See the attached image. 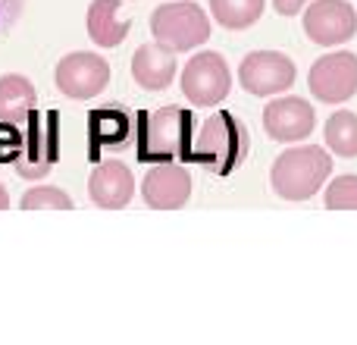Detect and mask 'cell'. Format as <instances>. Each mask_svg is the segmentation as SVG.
Segmentation results:
<instances>
[{
    "instance_id": "6da1fadb",
    "label": "cell",
    "mask_w": 357,
    "mask_h": 345,
    "mask_svg": "<svg viewBox=\"0 0 357 345\" xmlns=\"http://www.w3.org/2000/svg\"><path fill=\"white\" fill-rule=\"evenodd\" d=\"M195 117L185 107H160L154 113H138L135 145L142 163H191V145H195Z\"/></svg>"
},
{
    "instance_id": "7a4b0ae2",
    "label": "cell",
    "mask_w": 357,
    "mask_h": 345,
    "mask_svg": "<svg viewBox=\"0 0 357 345\" xmlns=\"http://www.w3.org/2000/svg\"><path fill=\"white\" fill-rule=\"evenodd\" d=\"M248 148H251V135H248L245 123L235 113L220 110L201 123L195 132V145H191V163H201L204 170L216 172V176H229L245 163Z\"/></svg>"
},
{
    "instance_id": "3957f363",
    "label": "cell",
    "mask_w": 357,
    "mask_h": 345,
    "mask_svg": "<svg viewBox=\"0 0 357 345\" xmlns=\"http://www.w3.org/2000/svg\"><path fill=\"white\" fill-rule=\"evenodd\" d=\"M333 176V151L320 145H298L273 161L270 185L285 201H307Z\"/></svg>"
},
{
    "instance_id": "277c9868",
    "label": "cell",
    "mask_w": 357,
    "mask_h": 345,
    "mask_svg": "<svg viewBox=\"0 0 357 345\" xmlns=\"http://www.w3.org/2000/svg\"><path fill=\"white\" fill-rule=\"evenodd\" d=\"M151 35L173 54H185V50H195L197 44H207L210 19L195 0H169L157 6L151 16Z\"/></svg>"
},
{
    "instance_id": "5b68a950",
    "label": "cell",
    "mask_w": 357,
    "mask_h": 345,
    "mask_svg": "<svg viewBox=\"0 0 357 345\" xmlns=\"http://www.w3.org/2000/svg\"><path fill=\"white\" fill-rule=\"evenodd\" d=\"M60 157V113L31 110L22 123V154L13 163L19 179H44Z\"/></svg>"
},
{
    "instance_id": "8992f818",
    "label": "cell",
    "mask_w": 357,
    "mask_h": 345,
    "mask_svg": "<svg viewBox=\"0 0 357 345\" xmlns=\"http://www.w3.org/2000/svg\"><path fill=\"white\" fill-rule=\"evenodd\" d=\"M232 88V73L222 54L201 50L182 69V94L195 107H216Z\"/></svg>"
},
{
    "instance_id": "52a82bcc",
    "label": "cell",
    "mask_w": 357,
    "mask_h": 345,
    "mask_svg": "<svg viewBox=\"0 0 357 345\" xmlns=\"http://www.w3.org/2000/svg\"><path fill=\"white\" fill-rule=\"evenodd\" d=\"M307 88L323 104H345L357 94V54L333 50L314 60L307 73Z\"/></svg>"
},
{
    "instance_id": "ba28073f",
    "label": "cell",
    "mask_w": 357,
    "mask_h": 345,
    "mask_svg": "<svg viewBox=\"0 0 357 345\" xmlns=\"http://www.w3.org/2000/svg\"><path fill=\"white\" fill-rule=\"evenodd\" d=\"M295 63L291 57L279 54V50H254L241 60L238 82L248 94L254 98H273V94H285L295 85Z\"/></svg>"
},
{
    "instance_id": "9c48e42d",
    "label": "cell",
    "mask_w": 357,
    "mask_h": 345,
    "mask_svg": "<svg viewBox=\"0 0 357 345\" xmlns=\"http://www.w3.org/2000/svg\"><path fill=\"white\" fill-rule=\"evenodd\" d=\"M54 79L60 94H66L69 101H88V98H98L107 88L110 63L104 57L91 54V50H75V54H66L56 63Z\"/></svg>"
},
{
    "instance_id": "30bf717a",
    "label": "cell",
    "mask_w": 357,
    "mask_h": 345,
    "mask_svg": "<svg viewBox=\"0 0 357 345\" xmlns=\"http://www.w3.org/2000/svg\"><path fill=\"white\" fill-rule=\"evenodd\" d=\"M304 35L320 47L348 44L357 31V10L348 0H310L304 10Z\"/></svg>"
},
{
    "instance_id": "8fae6325",
    "label": "cell",
    "mask_w": 357,
    "mask_h": 345,
    "mask_svg": "<svg viewBox=\"0 0 357 345\" xmlns=\"http://www.w3.org/2000/svg\"><path fill=\"white\" fill-rule=\"evenodd\" d=\"M264 129L273 142L282 145H295L304 142V138L314 135L317 129V113L310 107V101L304 98H273L270 104L264 107Z\"/></svg>"
},
{
    "instance_id": "7c38bea8",
    "label": "cell",
    "mask_w": 357,
    "mask_h": 345,
    "mask_svg": "<svg viewBox=\"0 0 357 345\" xmlns=\"http://www.w3.org/2000/svg\"><path fill=\"white\" fill-rule=\"evenodd\" d=\"M142 198L154 210H178L191 198V172L178 161L173 163H151L142 182Z\"/></svg>"
},
{
    "instance_id": "4fadbf2b",
    "label": "cell",
    "mask_w": 357,
    "mask_h": 345,
    "mask_svg": "<svg viewBox=\"0 0 357 345\" xmlns=\"http://www.w3.org/2000/svg\"><path fill=\"white\" fill-rule=\"evenodd\" d=\"M135 195V176L123 161H104L91 170L88 198L104 210H123Z\"/></svg>"
},
{
    "instance_id": "5bb4252c",
    "label": "cell",
    "mask_w": 357,
    "mask_h": 345,
    "mask_svg": "<svg viewBox=\"0 0 357 345\" xmlns=\"http://www.w3.org/2000/svg\"><path fill=\"white\" fill-rule=\"evenodd\" d=\"M176 54L163 44H142L132 57V79L144 88V91H163L173 85L176 79Z\"/></svg>"
},
{
    "instance_id": "9a60e30c",
    "label": "cell",
    "mask_w": 357,
    "mask_h": 345,
    "mask_svg": "<svg viewBox=\"0 0 357 345\" xmlns=\"http://www.w3.org/2000/svg\"><path fill=\"white\" fill-rule=\"evenodd\" d=\"M135 135V123L119 104H104L88 113V138L91 148H126Z\"/></svg>"
},
{
    "instance_id": "2e32d148",
    "label": "cell",
    "mask_w": 357,
    "mask_h": 345,
    "mask_svg": "<svg viewBox=\"0 0 357 345\" xmlns=\"http://www.w3.org/2000/svg\"><path fill=\"white\" fill-rule=\"evenodd\" d=\"M132 31V19L119 16V0H91L88 6V38L98 47H119Z\"/></svg>"
},
{
    "instance_id": "e0dca14e",
    "label": "cell",
    "mask_w": 357,
    "mask_h": 345,
    "mask_svg": "<svg viewBox=\"0 0 357 345\" xmlns=\"http://www.w3.org/2000/svg\"><path fill=\"white\" fill-rule=\"evenodd\" d=\"M31 110H38L35 85L19 73L0 75V119H10V123L22 126Z\"/></svg>"
},
{
    "instance_id": "ac0fdd59",
    "label": "cell",
    "mask_w": 357,
    "mask_h": 345,
    "mask_svg": "<svg viewBox=\"0 0 357 345\" xmlns=\"http://www.w3.org/2000/svg\"><path fill=\"white\" fill-rule=\"evenodd\" d=\"M266 0H210L213 19L229 31H245L264 16Z\"/></svg>"
},
{
    "instance_id": "d6986e66",
    "label": "cell",
    "mask_w": 357,
    "mask_h": 345,
    "mask_svg": "<svg viewBox=\"0 0 357 345\" xmlns=\"http://www.w3.org/2000/svg\"><path fill=\"white\" fill-rule=\"evenodd\" d=\"M326 148L335 157H357V113L351 110H335L326 119Z\"/></svg>"
},
{
    "instance_id": "ffe728a7",
    "label": "cell",
    "mask_w": 357,
    "mask_h": 345,
    "mask_svg": "<svg viewBox=\"0 0 357 345\" xmlns=\"http://www.w3.org/2000/svg\"><path fill=\"white\" fill-rule=\"evenodd\" d=\"M22 210H73V198L56 185H38V189L25 191Z\"/></svg>"
},
{
    "instance_id": "44dd1931",
    "label": "cell",
    "mask_w": 357,
    "mask_h": 345,
    "mask_svg": "<svg viewBox=\"0 0 357 345\" xmlns=\"http://www.w3.org/2000/svg\"><path fill=\"white\" fill-rule=\"evenodd\" d=\"M329 210H357V176L348 172V176H335L333 182L326 185V195H323Z\"/></svg>"
},
{
    "instance_id": "7402d4cb",
    "label": "cell",
    "mask_w": 357,
    "mask_h": 345,
    "mask_svg": "<svg viewBox=\"0 0 357 345\" xmlns=\"http://www.w3.org/2000/svg\"><path fill=\"white\" fill-rule=\"evenodd\" d=\"M22 154V126L0 119V163H16Z\"/></svg>"
},
{
    "instance_id": "603a6c76",
    "label": "cell",
    "mask_w": 357,
    "mask_h": 345,
    "mask_svg": "<svg viewBox=\"0 0 357 345\" xmlns=\"http://www.w3.org/2000/svg\"><path fill=\"white\" fill-rule=\"evenodd\" d=\"M22 6H25V0H0V38L13 31V25L22 16Z\"/></svg>"
},
{
    "instance_id": "cb8c5ba5",
    "label": "cell",
    "mask_w": 357,
    "mask_h": 345,
    "mask_svg": "<svg viewBox=\"0 0 357 345\" xmlns=\"http://www.w3.org/2000/svg\"><path fill=\"white\" fill-rule=\"evenodd\" d=\"M307 3L310 0H273V6H276L279 16H298Z\"/></svg>"
},
{
    "instance_id": "d4e9b609",
    "label": "cell",
    "mask_w": 357,
    "mask_h": 345,
    "mask_svg": "<svg viewBox=\"0 0 357 345\" xmlns=\"http://www.w3.org/2000/svg\"><path fill=\"white\" fill-rule=\"evenodd\" d=\"M10 207V195H6V185L0 182V210H6Z\"/></svg>"
}]
</instances>
